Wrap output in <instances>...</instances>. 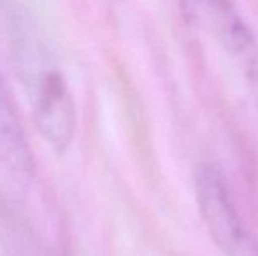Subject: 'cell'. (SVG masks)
I'll use <instances>...</instances> for the list:
<instances>
[{"label": "cell", "mask_w": 258, "mask_h": 256, "mask_svg": "<svg viewBox=\"0 0 258 256\" xmlns=\"http://www.w3.org/2000/svg\"><path fill=\"white\" fill-rule=\"evenodd\" d=\"M195 197L207 233L225 256H255L253 242L241 221L225 179L211 165L195 176Z\"/></svg>", "instance_id": "7a4b0ae2"}, {"label": "cell", "mask_w": 258, "mask_h": 256, "mask_svg": "<svg viewBox=\"0 0 258 256\" xmlns=\"http://www.w3.org/2000/svg\"><path fill=\"white\" fill-rule=\"evenodd\" d=\"M9 44L35 127L51 149L63 153L71 147L78 128V111L67 81L25 25L13 27Z\"/></svg>", "instance_id": "6da1fadb"}, {"label": "cell", "mask_w": 258, "mask_h": 256, "mask_svg": "<svg viewBox=\"0 0 258 256\" xmlns=\"http://www.w3.org/2000/svg\"><path fill=\"white\" fill-rule=\"evenodd\" d=\"M191 23L209 34L248 74L258 75V49L251 30L232 0H183Z\"/></svg>", "instance_id": "3957f363"}, {"label": "cell", "mask_w": 258, "mask_h": 256, "mask_svg": "<svg viewBox=\"0 0 258 256\" xmlns=\"http://www.w3.org/2000/svg\"><path fill=\"white\" fill-rule=\"evenodd\" d=\"M0 168L20 185H27L35 172L30 142L2 77H0Z\"/></svg>", "instance_id": "277c9868"}]
</instances>
